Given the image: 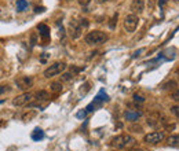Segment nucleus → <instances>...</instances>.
Here are the masks:
<instances>
[{
	"instance_id": "nucleus-1",
	"label": "nucleus",
	"mask_w": 179,
	"mask_h": 151,
	"mask_svg": "<svg viewBox=\"0 0 179 151\" xmlns=\"http://www.w3.org/2000/svg\"><path fill=\"white\" fill-rule=\"evenodd\" d=\"M109 36L106 34L105 32H101V30H94V32H90L86 34L84 40L88 45H99L103 44V43L107 41Z\"/></svg>"
},
{
	"instance_id": "nucleus-26",
	"label": "nucleus",
	"mask_w": 179,
	"mask_h": 151,
	"mask_svg": "<svg viewBox=\"0 0 179 151\" xmlns=\"http://www.w3.org/2000/svg\"><path fill=\"white\" fill-rule=\"evenodd\" d=\"M90 3H91V0H79V4L83 7H87Z\"/></svg>"
},
{
	"instance_id": "nucleus-30",
	"label": "nucleus",
	"mask_w": 179,
	"mask_h": 151,
	"mask_svg": "<svg viewBox=\"0 0 179 151\" xmlns=\"http://www.w3.org/2000/svg\"><path fill=\"white\" fill-rule=\"evenodd\" d=\"M156 2H157V0H147V4H149V8H150V10H152L153 7H154Z\"/></svg>"
},
{
	"instance_id": "nucleus-21",
	"label": "nucleus",
	"mask_w": 179,
	"mask_h": 151,
	"mask_svg": "<svg viewBox=\"0 0 179 151\" xmlns=\"http://www.w3.org/2000/svg\"><path fill=\"white\" fill-rule=\"evenodd\" d=\"M79 25H80L81 29H83V28H88L90 26V22H88V19H87V18H81L80 22H79Z\"/></svg>"
},
{
	"instance_id": "nucleus-8",
	"label": "nucleus",
	"mask_w": 179,
	"mask_h": 151,
	"mask_svg": "<svg viewBox=\"0 0 179 151\" xmlns=\"http://www.w3.org/2000/svg\"><path fill=\"white\" fill-rule=\"evenodd\" d=\"M81 26L79 25L77 21H70L69 22V34L72 39H80L81 37Z\"/></svg>"
},
{
	"instance_id": "nucleus-3",
	"label": "nucleus",
	"mask_w": 179,
	"mask_h": 151,
	"mask_svg": "<svg viewBox=\"0 0 179 151\" xmlns=\"http://www.w3.org/2000/svg\"><path fill=\"white\" fill-rule=\"evenodd\" d=\"M66 63L65 62H55L54 65H51L50 67H47L44 70V77L46 78H51V77H55L58 74H61L63 70L66 69Z\"/></svg>"
},
{
	"instance_id": "nucleus-5",
	"label": "nucleus",
	"mask_w": 179,
	"mask_h": 151,
	"mask_svg": "<svg viewBox=\"0 0 179 151\" xmlns=\"http://www.w3.org/2000/svg\"><path fill=\"white\" fill-rule=\"evenodd\" d=\"M138 24H139V18H138V15H135V14L127 15V17H125V19H124V29H125V32L134 33L135 30H137V28H138Z\"/></svg>"
},
{
	"instance_id": "nucleus-22",
	"label": "nucleus",
	"mask_w": 179,
	"mask_h": 151,
	"mask_svg": "<svg viewBox=\"0 0 179 151\" xmlns=\"http://www.w3.org/2000/svg\"><path fill=\"white\" fill-rule=\"evenodd\" d=\"M10 85H0V94H4V92H8L10 91Z\"/></svg>"
},
{
	"instance_id": "nucleus-29",
	"label": "nucleus",
	"mask_w": 179,
	"mask_h": 151,
	"mask_svg": "<svg viewBox=\"0 0 179 151\" xmlns=\"http://www.w3.org/2000/svg\"><path fill=\"white\" fill-rule=\"evenodd\" d=\"M131 129H134V132H142V126H138V125H134V126H131Z\"/></svg>"
},
{
	"instance_id": "nucleus-31",
	"label": "nucleus",
	"mask_w": 179,
	"mask_h": 151,
	"mask_svg": "<svg viewBox=\"0 0 179 151\" xmlns=\"http://www.w3.org/2000/svg\"><path fill=\"white\" fill-rule=\"evenodd\" d=\"M44 11H46L44 7H36L35 8V12H37V14H39V12H44Z\"/></svg>"
},
{
	"instance_id": "nucleus-10",
	"label": "nucleus",
	"mask_w": 179,
	"mask_h": 151,
	"mask_svg": "<svg viewBox=\"0 0 179 151\" xmlns=\"http://www.w3.org/2000/svg\"><path fill=\"white\" fill-rule=\"evenodd\" d=\"M130 10L132 11V14H142L143 10H145V2L143 0H132Z\"/></svg>"
},
{
	"instance_id": "nucleus-19",
	"label": "nucleus",
	"mask_w": 179,
	"mask_h": 151,
	"mask_svg": "<svg viewBox=\"0 0 179 151\" xmlns=\"http://www.w3.org/2000/svg\"><path fill=\"white\" fill-rule=\"evenodd\" d=\"M117 19H119V14H114L113 17L110 18V21H109V28H110L112 30L116 29V22H117Z\"/></svg>"
},
{
	"instance_id": "nucleus-20",
	"label": "nucleus",
	"mask_w": 179,
	"mask_h": 151,
	"mask_svg": "<svg viewBox=\"0 0 179 151\" xmlns=\"http://www.w3.org/2000/svg\"><path fill=\"white\" fill-rule=\"evenodd\" d=\"M81 87H83V88H80V94H81V95H86L87 92L90 91V88H91V87H90V83H86V84H83V85H81Z\"/></svg>"
},
{
	"instance_id": "nucleus-13",
	"label": "nucleus",
	"mask_w": 179,
	"mask_h": 151,
	"mask_svg": "<svg viewBox=\"0 0 179 151\" xmlns=\"http://www.w3.org/2000/svg\"><path fill=\"white\" fill-rule=\"evenodd\" d=\"M30 137H32V140H35V142H40V140L44 137V132H43V129H40V128H35V130L32 132Z\"/></svg>"
},
{
	"instance_id": "nucleus-28",
	"label": "nucleus",
	"mask_w": 179,
	"mask_h": 151,
	"mask_svg": "<svg viewBox=\"0 0 179 151\" xmlns=\"http://www.w3.org/2000/svg\"><path fill=\"white\" fill-rule=\"evenodd\" d=\"M171 113H172L175 117H178V106H172V107H171Z\"/></svg>"
},
{
	"instance_id": "nucleus-34",
	"label": "nucleus",
	"mask_w": 179,
	"mask_h": 151,
	"mask_svg": "<svg viewBox=\"0 0 179 151\" xmlns=\"http://www.w3.org/2000/svg\"><path fill=\"white\" fill-rule=\"evenodd\" d=\"M142 51H143V50H139V51H137V52H135V54H134V55H132V56H134V58H137L138 55H140V52H142Z\"/></svg>"
},
{
	"instance_id": "nucleus-32",
	"label": "nucleus",
	"mask_w": 179,
	"mask_h": 151,
	"mask_svg": "<svg viewBox=\"0 0 179 151\" xmlns=\"http://www.w3.org/2000/svg\"><path fill=\"white\" fill-rule=\"evenodd\" d=\"M157 3H158V6H160V7H163V6H165V4H167V0H157Z\"/></svg>"
},
{
	"instance_id": "nucleus-25",
	"label": "nucleus",
	"mask_w": 179,
	"mask_h": 151,
	"mask_svg": "<svg viewBox=\"0 0 179 151\" xmlns=\"http://www.w3.org/2000/svg\"><path fill=\"white\" fill-rule=\"evenodd\" d=\"M72 78H73V76H72L70 73H65V74L62 76V80H63V81H69V80H72Z\"/></svg>"
},
{
	"instance_id": "nucleus-9",
	"label": "nucleus",
	"mask_w": 179,
	"mask_h": 151,
	"mask_svg": "<svg viewBox=\"0 0 179 151\" xmlns=\"http://www.w3.org/2000/svg\"><path fill=\"white\" fill-rule=\"evenodd\" d=\"M15 83H17L18 88H21L22 91H25V89H29L33 85V78L29 77V76H22V77L17 78Z\"/></svg>"
},
{
	"instance_id": "nucleus-18",
	"label": "nucleus",
	"mask_w": 179,
	"mask_h": 151,
	"mask_svg": "<svg viewBox=\"0 0 179 151\" xmlns=\"http://www.w3.org/2000/svg\"><path fill=\"white\" fill-rule=\"evenodd\" d=\"M28 7V2L26 0H18L17 2V10L18 11H24Z\"/></svg>"
},
{
	"instance_id": "nucleus-4",
	"label": "nucleus",
	"mask_w": 179,
	"mask_h": 151,
	"mask_svg": "<svg viewBox=\"0 0 179 151\" xmlns=\"http://www.w3.org/2000/svg\"><path fill=\"white\" fill-rule=\"evenodd\" d=\"M107 100H109V96L106 95V92H105L103 89H101V91H99V94H98V96H96V98L86 107V113L94 111V110H95V107L102 106V104H103L105 102H107Z\"/></svg>"
},
{
	"instance_id": "nucleus-7",
	"label": "nucleus",
	"mask_w": 179,
	"mask_h": 151,
	"mask_svg": "<svg viewBox=\"0 0 179 151\" xmlns=\"http://www.w3.org/2000/svg\"><path fill=\"white\" fill-rule=\"evenodd\" d=\"M33 98V95L30 94V92H24V94H21V95L15 96L14 99H12V104L14 106H25V104L29 103V100Z\"/></svg>"
},
{
	"instance_id": "nucleus-2",
	"label": "nucleus",
	"mask_w": 179,
	"mask_h": 151,
	"mask_svg": "<svg viewBox=\"0 0 179 151\" xmlns=\"http://www.w3.org/2000/svg\"><path fill=\"white\" fill-rule=\"evenodd\" d=\"M135 143V139L130 135H119L112 139V146L114 148H127Z\"/></svg>"
},
{
	"instance_id": "nucleus-33",
	"label": "nucleus",
	"mask_w": 179,
	"mask_h": 151,
	"mask_svg": "<svg viewBox=\"0 0 179 151\" xmlns=\"http://www.w3.org/2000/svg\"><path fill=\"white\" fill-rule=\"evenodd\" d=\"M86 114H87V113H86V110H84V111L77 113V117H79V118H83V117H86Z\"/></svg>"
},
{
	"instance_id": "nucleus-6",
	"label": "nucleus",
	"mask_w": 179,
	"mask_h": 151,
	"mask_svg": "<svg viewBox=\"0 0 179 151\" xmlns=\"http://www.w3.org/2000/svg\"><path fill=\"white\" fill-rule=\"evenodd\" d=\"M164 132H152V133H147L145 136V142L149 143V144H158L160 142L164 140Z\"/></svg>"
},
{
	"instance_id": "nucleus-35",
	"label": "nucleus",
	"mask_w": 179,
	"mask_h": 151,
	"mask_svg": "<svg viewBox=\"0 0 179 151\" xmlns=\"http://www.w3.org/2000/svg\"><path fill=\"white\" fill-rule=\"evenodd\" d=\"M46 59H47V54H44V55L42 56V59H40V61H42V62L44 63V62H46Z\"/></svg>"
},
{
	"instance_id": "nucleus-15",
	"label": "nucleus",
	"mask_w": 179,
	"mask_h": 151,
	"mask_svg": "<svg viewBox=\"0 0 179 151\" xmlns=\"http://www.w3.org/2000/svg\"><path fill=\"white\" fill-rule=\"evenodd\" d=\"M161 88L164 89V91H171V89L175 91V89H178V84H176V81H168V83H165Z\"/></svg>"
},
{
	"instance_id": "nucleus-16",
	"label": "nucleus",
	"mask_w": 179,
	"mask_h": 151,
	"mask_svg": "<svg viewBox=\"0 0 179 151\" xmlns=\"http://www.w3.org/2000/svg\"><path fill=\"white\" fill-rule=\"evenodd\" d=\"M178 142H179V137L178 135H172L167 139V144L168 146H172V147H178Z\"/></svg>"
},
{
	"instance_id": "nucleus-23",
	"label": "nucleus",
	"mask_w": 179,
	"mask_h": 151,
	"mask_svg": "<svg viewBox=\"0 0 179 151\" xmlns=\"http://www.w3.org/2000/svg\"><path fill=\"white\" fill-rule=\"evenodd\" d=\"M134 100H135V102H140V103H143V102H145V98L139 96L138 94H134Z\"/></svg>"
},
{
	"instance_id": "nucleus-27",
	"label": "nucleus",
	"mask_w": 179,
	"mask_h": 151,
	"mask_svg": "<svg viewBox=\"0 0 179 151\" xmlns=\"http://www.w3.org/2000/svg\"><path fill=\"white\" fill-rule=\"evenodd\" d=\"M171 98H172L175 102H178V100H179V94H178V89H175V91H174V94L171 95Z\"/></svg>"
},
{
	"instance_id": "nucleus-14",
	"label": "nucleus",
	"mask_w": 179,
	"mask_h": 151,
	"mask_svg": "<svg viewBox=\"0 0 179 151\" xmlns=\"http://www.w3.org/2000/svg\"><path fill=\"white\" fill-rule=\"evenodd\" d=\"M50 98V95H48L47 91H37L35 94V99H37V100H47V99Z\"/></svg>"
},
{
	"instance_id": "nucleus-12",
	"label": "nucleus",
	"mask_w": 179,
	"mask_h": 151,
	"mask_svg": "<svg viewBox=\"0 0 179 151\" xmlns=\"http://www.w3.org/2000/svg\"><path fill=\"white\" fill-rule=\"evenodd\" d=\"M37 30H39L40 37H42V39H44V40L50 39V28H48L47 25L39 24V25H37Z\"/></svg>"
},
{
	"instance_id": "nucleus-11",
	"label": "nucleus",
	"mask_w": 179,
	"mask_h": 151,
	"mask_svg": "<svg viewBox=\"0 0 179 151\" xmlns=\"http://www.w3.org/2000/svg\"><path fill=\"white\" fill-rule=\"evenodd\" d=\"M140 116H142V113H140V111H132V110H127V111L124 113V118L127 120V121H131V122H137L138 120L140 118Z\"/></svg>"
},
{
	"instance_id": "nucleus-37",
	"label": "nucleus",
	"mask_w": 179,
	"mask_h": 151,
	"mask_svg": "<svg viewBox=\"0 0 179 151\" xmlns=\"http://www.w3.org/2000/svg\"><path fill=\"white\" fill-rule=\"evenodd\" d=\"M131 151H138V150H131Z\"/></svg>"
},
{
	"instance_id": "nucleus-17",
	"label": "nucleus",
	"mask_w": 179,
	"mask_h": 151,
	"mask_svg": "<svg viewBox=\"0 0 179 151\" xmlns=\"http://www.w3.org/2000/svg\"><path fill=\"white\" fill-rule=\"evenodd\" d=\"M62 84L61 83H51V85H50V89H51V92H55V94H58V92H61L62 91Z\"/></svg>"
},
{
	"instance_id": "nucleus-24",
	"label": "nucleus",
	"mask_w": 179,
	"mask_h": 151,
	"mask_svg": "<svg viewBox=\"0 0 179 151\" xmlns=\"http://www.w3.org/2000/svg\"><path fill=\"white\" fill-rule=\"evenodd\" d=\"M36 41H37V36H36V33H33L32 37H30V44H32V47L36 45Z\"/></svg>"
},
{
	"instance_id": "nucleus-36",
	"label": "nucleus",
	"mask_w": 179,
	"mask_h": 151,
	"mask_svg": "<svg viewBox=\"0 0 179 151\" xmlns=\"http://www.w3.org/2000/svg\"><path fill=\"white\" fill-rule=\"evenodd\" d=\"M106 2H109V0H96V3L102 4V3H106Z\"/></svg>"
}]
</instances>
